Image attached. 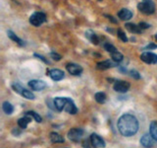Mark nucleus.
<instances>
[{
	"label": "nucleus",
	"mask_w": 157,
	"mask_h": 148,
	"mask_svg": "<svg viewBox=\"0 0 157 148\" xmlns=\"http://www.w3.org/2000/svg\"><path fill=\"white\" fill-rule=\"evenodd\" d=\"M117 126L122 135L132 136L139 130L140 125L139 121L135 116L130 115V113H125L118 120Z\"/></svg>",
	"instance_id": "obj_1"
},
{
	"label": "nucleus",
	"mask_w": 157,
	"mask_h": 148,
	"mask_svg": "<svg viewBox=\"0 0 157 148\" xmlns=\"http://www.w3.org/2000/svg\"><path fill=\"white\" fill-rule=\"evenodd\" d=\"M137 9L144 15H152L155 12V4L152 0H142L137 4Z\"/></svg>",
	"instance_id": "obj_2"
},
{
	"label": "nucleus",
	"mask_w": 157,
	"mask_h": 148,
	"mask_svg": "<svg viewBox=\"0 0 157 148\" xmlns=\"http://www.w3.org/2000/svg\"><path fill=\"white\" fill-rule=\"evenodd\" d=\"M44 22H46V15L42 12H34L29 17V23L34 27H39Z\"/></svg>",
	"instance_id": "obj_3"
},
{
	"label": "nucleus",
	"mask_w": 157,
	"mask_h": 148,
	"mask_svg": "<svg viewBox=\"0 0 157 148\" xmlns=\"http://www.w3.org/2000/svg\"><path fill=\"white\" fill-rule=\"evenodd\" d=\"M83 134V130L82 128H72L68 131V138L70 140L74 141V142H78L82 137Z\"/></svg>",
	"instance_id": "obj_4"
},
{
	"label": "nucleus",
	"mask_w": 157,
	"mask_h": 148,
	"mask_svg": "<svg viewBox=\"0 0 157 148\" xmlns=\"http://www.w3.org/2000/svg\"><path fill=\"white\" fill-rule=\"evenodd\" d=\"M90 140L91 142L92 146L94 148H104L106 146V143H105L104 139H103L101 136L96 134V133H92L90 137Z\"/></svg>",
	"instance_id": "obj_5"
},
{
	"label": "nucleus",
	"mask_w": 157,
	"mask_h": 148,
	"mask_svg": "<svg viewBox=\"0 0 157 148\" xmlns=\"http://www.w3.org/2000/svg\"><path fill=\"white\" fill-rule=\"evenodd\" d=\"M140 59L147 64H156L157 63V54L151 51H144L141 53Z\"/></svg>",
	"instance_id": "obj_6"
},
{
	"label": "nucleus",
	"mask_w": 157,
	"mask_h": 148,
	"mask_svg": "<svg viewBox=\"0 0 157 148\" xmlns=\"http://www.w3.org/2000/svg\"><path fill=\"white\" fill-rule=\"evenodd\" d=\"M130 87L131 85L129 82H126L123 80H118L114 83V85H113V89L118 93H126L129 91Z\"/></svg>",
	"instance_id": "obj_7"
},
{
	"label": "nucleus",
	"mask_w": 157,
	"mask_h": 148,
	"mask_svg": "<svg viewBox=\"0 0 157 148\" xmlns=\"http://www.w3.org/2000/svg\"><path fill=\"white\" fill-rule=\"evenodd\" d=\"M47 74H48V76L54 81H60L65 77V73H64L62 70H60V69H56V68L48 70Z\"/></svg>",
	"instance_id": "obj_8"
},
{
	"label": "nucleus",
	"mask_w": 157,
	"mask_h": 148,
	"mask_svg": "<svg viewBox=\"0 0 157 148\" xmlns=\"http://www.w3.org/2000/svg\"><path fill=\"white\" fill-rule=\"evenodd\" d=\"M66 69L68 70V72L72 74V75H81L82 72V67L81 65H78V64H76V63H68L66 65Z\"/></svg>",
	"instance_id": "obj_9"
},
{
	"label": "nucleus",
	"mask_w": 157,
	"mask_h": 148,
	"mask_svg": "<svg viewBox=\"0 0 157 148\" xmlns=\"http://www.w3.org/2000/svg\"><path fill=\"white\" fill-rule=\"evenodd\" d=\"M153 139H154V138L151 136V134H149V133H146V134L141 136L140 142L144 148H151L154 144Z\"/></svg>",
	"instance_id": "obj_10"
},
{
	"label": "nucleus",
	"mask_w": 157,
	"mask_h": 148,
	"mask_svg": "<svg viewBox=\"0 0 157 148\" xmlns=\"http://www.w3.org/2000/svg\"><path fill=\"white\" fill-rule=\"evenodd\" d=\"M64 111L67 112L68 113H70V115H76V113H78V108L76 106L75 102H74L71 98L67 99V103L65 105V109H64Z\"/></svg>",
	"instance_id": "obj_11"
},
{
	"label": "nucleus",
	"mask_w": 157,
	"mask_h": 148,
	"mask_svg": "<svg viewBox=\"0 0 157 148\" xmlns=\"http://www.w3.org/2000/svg\"><path fill=\"white\" fill-rule=\"evenodd\" d=\"M29 86L34 91H41L46 88V83L42 80H31L29 82Z\"/></svg>",
	"instance_id": "obj_12"
},
{
	"label": "nucleus",
	"mask_w": 157,
	"mask_h": 148,
	"mask_svg": "<svg viewBox=\"0 0 157 148\" xmlns=\"http://www.w3.org/2000/svg\"><path fill=\"white\" fill-rule=\"evenodd\" d=\"M67 97H57L53 100L54 102V107L57 111L62 112L65 109V105L67 103Z\"/></svg>",
	"instance_id": "obj_13"
},
{
	"label": "nucleus",
	"mask_w": 157,
	"mask_h": 148,
	"mask_svg": "<svg viewBox=\"0 0 157 148\" xmlns=\"http://www.w3.org/2000/svg\"><path fill=\"white\" fill-rule=\"evenodd\" d=\"M117 62H113L110 59H106V60H103L100 62H97L96 64V68L99 69V70H106V69H109L111 67L116 66Z\"/></svg>",
	"instance_id": "obj_14"
},
{
	"label": "nucleus",
	"mask_w": 157,
	"mask_h": 148,
	"mask_svg": "<svg viewBox=\"0 0 157 148\" xmlns=\"http://www.w3.org/2000/svg\"><path fill=\"white\" fill-rule=\"evenodd\" d=\"M118 17H119L121 20H123V21H128V20L132 19V11H130L129 9L123 8L120 10L119 12H118Z\"/></svg>",
	"instance_id": "obj_15"
},
{
	"label": "nucleus",
	"mask_w": 157,
	"mask_h": 148,
	"mask_svg": "<svg viewBox=\"0 0 157 148\" xmlns=\"http://www.w3.org/2000/svg\"><path fill=\"white\" fill-rule=\"evenodd\" d=\"M86 38L91 43L95 44V46H97V44L99 43V38H98L97 35L93 31H91V30H87V31L86 32Z\"/></svg>",
	"instance_id": "obj_16"
},
{
	"label": "nucleus",
	"mask_w": 157,
	"mask_h": 148,
	"mask_svg": "<svg viewBox=\"0 0 157 148\" xmlns=\"http://www.w3.org/2000/svg\"><path fill=\"white\" fill-rule=\"evenodd\" d=\"M125 27L128 31L131 33H134V34H141L142 33V29L139 26V25H136L132 23H127L125 25Z\"/></svg>",
	"instance_id": "obj_17"
},
{
	"label": "nucleus",
	"mask_w": 157,
	"mask_h": 148,
	"mask_svg": "<svg viewBox=\"0 0 157 148\" xmlns=\"http://www.w3.org/2000/svg\"><path fill=\"white\" fill-rule=\"evenodd\" d=\"M50 140L53 142V143H63L64 141H65V139H64V137L61 136L59 133L57 132H51L50 133Z\"/></svg>",
	"instance_id": "obj_18"
},
{
	"label": "nucleus",
	"mask_w": 157,
	"mask_h": 148,
	"mask_svg": "<svg viewBox=\"0 0 157 148\" xmlns=\"http://www.w3.org/2000/svg\"><path fill=\"white\" fill-rule=\"evenodd\" d=\"M7 35H8V37H9L10 39H11L13 42L17 43L19 44V46H24V44H25V43H24V42H23L22 39H20V38H19V37H18L17 35L15 34L14 32L10 31V30H9V31H7Z\"/></svg>",
	"instance_id": "obj_19"
},
{
	"label": "nucleus",
	"mask_w": 157,
	"mask_h": 148,
	"mask_svg": "<svg viewBox=\"0 0 157 148\" xmlns=\"http://www.w3.org/2000/svg\"><path fill=\"white\" fill-rule=\"evenodd\" d=\"M31 122V117H29V116H26V117H21V118H19V121H18V125L19 126L23 128V130H25V128H27L28 125Z\"/></svg>",
	"instance_id": "obj_20"
},
{
	"label": "nucleus",
	"mask_w": 157,
	"mask_h": 148,
	"mask_svg": "<svg viewBox=\"0 0 157 148\" xmlns=\"http://www.w3.org/2000/svg\"><path fill=\"white\" fill-rule=\"evenodd\" d=\"M2 110L5 113H6V115H11V113L14 112V107L12 106L11 103L4 102L2 104Z\"/></svg>",
	"instance_id": "obj_21"
},
{
	"label": "nucleus",
	"mask_w": 157,
	"mask_h": 148,
	"mask_svg": "<svg viewBox=\"0 0 157 148\" xmlns=\"http://www.w3.org/2000/svg\"><path fill=\"white\" fill-rule=\"evenodd\" d=\"M149 132L151 136L154 138V140H157V121H151L149 126Z\"/></svg>",
	"instance_id": "obj_22"
},
{
	"label": "nucleus",
	"mask_w": 157,
	"mask_h": 148,
	"mask_svg": "<svg viewBox=\"0 0 157 148\" xmlns=\"http://www.w3.org/2000/svg\"><path fill=\"white\" fill-rule=\"evenodd\" d=\"M106 94L103 93V92H98L94 95V99L97 103L99 104H104L106 102Z\"/></svg>",
	"instance_id": "obj_23"
},
{
	"label": "nucleus",
	"mask_w": 157,
	"mask_h": 148,
	"mask_svg": "<svg viewBox=\"0 0 157 148\" xmlns=\"http://www.w3.org/2000/svg\"><path fill=\"white\" fill-rule=\"evenodd\" d=\"M111 57L113 59V61L114 62H117V63H119L121 61H123V59H124V56L120 52V51H115V52H113L111 53Z\"/></svg>",
	"instance_id": "obj_24"
},
{
	"label": "nucleus",
	"mask_w": 157,
	"mask_h": 148,
	"mask_svg": "<svg viewBox=\"0 0 157 148\" xmlns=\"http://www.w3.org/2000/svg\"><path fill=\"white\" fill-rule=\"evenodd\" d=\"M26 116H29V117H32L34 121L36 122H41L42 121V117L39 116V113H36L34 111H29L26 113Z\"/></svg>",
	"instance_id": "obj_25"
},
{
	"label": "nucleus",
	"mask_w": 157,
	"mask_h": 148,
	"mask_svg": "<svg viewBox=\"0 0 157 148\" xmlns=\"http://www.w3.org/2000/svg\"><path fill=\"white\" fill-rule=\"evenodd\" d=\"M21 95L24 98L28 99V100H34V99H36V96L33 95V93L32 91H29V90H27V89H24Z\"/></svg>",
	"instance_id": "obj_26"
},
{
	"label": "nucleus",
	"mask_w": 157,
	"mask_h": 148,
	"mask_svg": "<svg viewBox=\"0 0 157 148\" xmlns=\"http://www.w3.org/2000/svg\"><path fill=\"white\" fill-rule=\"evenodd\" d=\"M104 49L107 52H109L110 54L113 53V52H115V51H117V48L114 46H113V44H111L110 43H106L104 44Z\"/></svg>",
	"instance_id": "obj_27"
},
{
	"label": "nucleus",
	"mask_w": 157,
	"mask_h": 148,
	"mask_svg": "<svg viewBox=\"0 0 157 148\" xmlns=\"http://www.w3.org/2000/svg\"><path fill=\"white\" fill-rule=\"evenodd\" d=\"M117 36H118V38H119L122 42H124V43H128V41H129V39H128V37L126 36V34L123 32L121 29H119L117 31Z\"/></svg>",
	"instance_id": "obj_28"
},
{
	"label": "nucleus",
	"mask_w": 157,
	"mask_h": 148,
	"mask_svg": "<svg viewBox=\"0 0 157 148\" xmlns=\"http://www.w3.org/2000/svg\"><path fill=\"white\" fill-rule=\"evenodd\" d=\"M12 87H13V89H14V91L15 92H17V93H19V94H22V92H23V90L25 88H23L20 84H18V83H14L13 85H12Z\"/></svg>",
	"instance_id": "obj_29"
},
{
	"label": "nucleus",
	"mask_w": 157,
	"mask_h": 148,
	"mask_svg": "<svg viewBox=\"0 0 157 148\" xmlns=\"http://www.w3.org/2000/svg\"><path fill=\"white\" fill-rule=\"evenodd\" d=\"M130 76L132 78H134V79H136V80L140 79V74L137 72L136 70H135V69H132V70L130 71Z\"/></svg>",
	"instance_id": "obj_30"
},
{
	"label": "nucleus",
	"mask_w": 157,
	"mask_h": 148,
	"mask_svg": "<svg viewBox=\"0 0 157 148\" xmlns=\"http://www.w3.org/2000/svg\"><path fill=\"white\" fill-rule=\"evenodd\" d=\"M50 56L52 59H54V60H56V61L61 60V58H62V56H60V54H58L57 52H54V51L50 52Z\"/></svg>",
	"instance_id": "obj_31"
},
{
	"label": "nucleus",
	"mask_w": 157,
	"mask_h": 148,
	"mask_svg": "<svg viewBox=\"0 0 157 148\" xmlns=\"http://www.w3.org/2000/svg\"><path fill=\"white\" fill-rule=\"evenodd\" d=\"M155 48H157V44H155L154 43H149L144 49V51H151V49H155Z\"/></svg>",
	"instance_id": "obj_32"
},
{
	"label": "nucleus",
	"mask_w": 157,
	"mask_h": 148,
	"mask_svg": "<svg viewBox=\"0 0 157 148\" xmlns=\"http://www.w3.org/2000/svg\"><path fill=\"white\" fill-rule=\"evenodd\" d=\"M34 56H36V57H37V58H39V59H40V60H42L44 63H46V64H49V63H50V62H49L48 60H47V59L45 58V57H44V56H40V54H37V53H34Z\"/></svg>",
	"instance_id": "obj_33"
},
{
	"label": "nucleus",
	"mask_w": 157,
	"mask_h": 148,
	"mask_svg": "<svg viewBox=\"0 0 157 148\" xmlns=\"http://www.w3.org/2000/svg\"><path fill=\"white\" fill-rule=\"evenodd\" d=\"M82 146H83V148H91V147H93L90 140H85L82 142Z\"/></svg>",
	"instance_id": "obj_34"
},
{
	"label": "nucleus",
	"mask_w": 157,
	"mask_h": 148,
	"mask_svg": "<svg viewBox=\"0 0 157 148\" xmlns=\"http://www.w3.org/2000/svg\"><path fill=\"white\" fill-rule=\"evenodd\" d=\"M139 26L142 29V30H145V29H148L150 27V25L149 24H147V23H144V22H140L139 24Z\"/></svg>",
	"instance_id": "obj_35"
},
{
	"label": "nucleus",
	"mask_w": 157,
	"mask_h": 148,
	"mask_svg": "<svg viewBox=\"0 0 157 148\" xmlns=\"http://www.w3.org/2000/svg\"><path fill=\"white\" fill-rule=\"evenodd\" d=\"M105 17H107L108 19H109V21H111L112 23H114V24L118 23V21H117V20H115V18L113 16H110V15H105Z\"/></svg>",
	"instance_id": "obj_36"
},
{
	"label": "nucleus",
	"mask_w": 157,
	"mask_h": 148,
	"mask_svg": "<svg viewBox=\"0 0 157 148\" xmlns=\"http://www.w3.org/2000/svg\"><path fill=\"white\" fill-rule=\"evenodd\" d=\"M46 104L48 105L49 108L52 109V110H54V109H55V107H53V106H54V102L51 103V100H46Z\"/></svg>",
	"instance_id": "obj_37"
},
{
	"label": "nucleus",
	"mask_w": 157,
	"mask_h": 148,
	"mask_svg": "<svg viewBox=\"0 0 157 148\" xmlns=\"http://www.w3.org/2000/svg\"><path fill=\"white\" fill-rule=\"evenodd\" d=\"M12 133H13L14 135H19L20 133H21V131H20V130H18V128H14V130H13V131H12Z\"/></svg>",
	"instance_id": "obj_38"
},
{
	"label": "nucleus",
	"mask_w": 157,
	"mask_h": 148,
	"mask_svg": "<svg viewBox=\"0 0 157 148\" xmlns=\"http://www.w3.org/2000/svg\"><path fill=\"white\" fill-rule=\"evenodd\" d=\"M155 39H156V41H157V34H155Z\"/></svg>",
	"instance_id": "obj_39"
},
{
	"label": "nucleus",
	"mask_w": 157,
	"mask_h": 148,
	"mask_svg": "<svg viewBox=\"0 0 157 148\" xmlns=\"http://www.w3.org/2000/svg\"><path fill=\"white\" fill-rule=\"evenodd\" d=\"M98 1H102V0H98Z\"/></svg>",
	"instance_id": "obj_40"
}]
</instances>
